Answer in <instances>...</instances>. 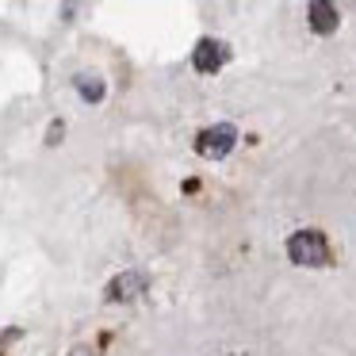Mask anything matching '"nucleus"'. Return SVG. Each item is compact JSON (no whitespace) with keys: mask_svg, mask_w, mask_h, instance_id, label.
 I'll return each mask as SVG.
<instances>
[{"mask_svg":"<svg viewBox=\"0 0 356 356\" xmlns=\"http://www.w3.org/2000/svg\"><path fill=\"white\" fill-rule=\"evenodd\" d=\"M287 257L299 268H325L330 264V245L322 230H295L287 238Z\"/></svg>","mask_w":356,"mask_h":356,"instance_id":"obj_1","label":"nucleus"},{"mask_svg":"<svg viewBox=\"0 0 356 356\" xmlns=\"http://www.w3.org/2000/svg\"><path fill=\"white\" fill-rule=\"evenodd\" d=\"M234 146H238V131H234L230 123H218V127H211V131L200 134V146L195 149H200L203 157H211V161H222Z\"/></svg>","mask_w":356,"mask_h":356,"instance_id":"obj_2","label":"nucleus"},{"mask_svg":"<svg viewBox=\"0 0 356 356\" xmlns=\"http://www.w3.org/2000/svg\"><path fill=\"white\" fill-rule=\"evenodd\" d=\"M230 62V47L222 39H200L192 50V65L200 73H218L222 65Z\"/></svg>","mask_w":356,"mask_h":356,"instance_id":"obj_3","label":"nucleus"},{"mask_svg":"<svg viewBox=\"0 0 356 356\" xmlns=\"http://www.w3.org/2000/svg\"><path fill=\"white\" fill-rule=\"evenodd\" d=\"M146 284H149V276L142 268H127L108 284V299L111 302H134L142 291H146Z\"/></svg>","mask_w":356,"mask_h":356,"instance_id":"obj_4","label":"nucleus"},{"mask_svg":"<svg viewBox=\"0 0 356 356\" xmlns=\"http://www.w3.org/2000/svg\"><path fill=\"white\" fill-rule=\"evenodd\" d=\"M307 16H310V31H314V35H333V31H337V24H341L337 8L325 4V0H314V4L307 8Z\"/></svg>","mask_w":356,"mask_h":356,"instance_id":"obj_5","label":"nucleus"},{"mask_svg":"<svg viewBox=\"0 0 356 356\" xmlns=\"http://www.w3.org/2000/svg\"><path fill=\"white\" fill-rule=\"evenodd\" d=\"M73 88H77V96L85 104H100L104 96H108V85H104L100 77H88V73H77V77H73Z\"/></svg>","mask_w":356,"mask_h":356,"instance_id":"obj_6","label":"nucleus"},{"mask_svg":"<svg viewBox=\"0 0 356 356\" xmlns=\"http://www.w3.org/2000/svg\"><path fill=\"white\" fill-rule=\"evenodd\" d=\"M62 134H65V123H62V119H54V123H50V131H47V146H58V142H62Z\"/></svg>","mask_w":356,"mask_h":356,"instance_id":"obj_7","label":"nucleus"},{"mask_svg":"<svg viewBox=\"0 0 356 356\" xmlns=\"http://www.w3.org/2000/svg\"><path fill=\"white\" fill-rule=\"evenodd\" d=\"M70 356H96V348H85V345H81V348H73Z\"/></svg>","mask_w":356,"mask_h":356,"instance_id":"obj_8","label":"nucleus"}]
</instances>
